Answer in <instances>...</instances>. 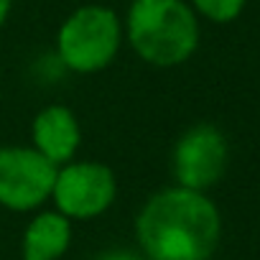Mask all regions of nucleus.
Instances as JSON below:
<instances>
[{
	"instance_id": "nucleus-1",
	"label": "nucleus",
	"mask_w": 260,
	"mask_h": 260,
	"mask_svg": "<svg viewBox=\"0 0 260 260\" xmlns=\"http://www.w3.org/2000/svg\"><path fill=\"white\" fill-rule=\"evenodd\" d=\"M222 217L204 191L166 186L136 217V240L146 260H209L219 245Z\"/></svg>"
},
{
	"instance_id": "nucleus-2",
	"label": "nucleus",
	"mask_w": 260,
	"mask_h": 260,
	"mask_svg": "<svg viewBox=\"0 0 260 260\" xmlns=\"http://www.w3.org/2000/svg\"><path fill=\"white\" fill-rule=\"evenodd\" d=\"M122 31L130 49L161 69L189 61L199 46V21L184 0H133Z\"/></svg>"
},
{
	"instance_id": "nucleus-3",
	"label": "nucleus",
	"mask_w": 260,
	"mask_h": 260,
	"mask_svg": "<svg viewBox=\"0 0 260 260\" xmlns=\"http://www.w3.org/2000/svg\"><path fill=\"white\" fill-rule=\"evenodd\" d=\"M125 31L120 16L100 3L72 11L56 34V56L74 74H94L107 69L122 46Z\"/></svg>"
},
{
	"instance_id": "nucleus-4",
	"label": "nucleus",
	"mask_w": 260,
	"mask_h": 260,
	"mask_svg": "<svg viewBox=\"0 0 260 260\" xmlns=\"http://www.w3.org/2000/svg\"><path fill=\"white\" fill-rule=\"evenodd\" d=\"M117 199V179L107 164L69 161L59 166L51 202L56 212L69 219H94L105 214Z\"/></svg>"
},
{
	"instance_id": "nucleus-5",
	"label": "nucleus",
	"mask_w": 260,
	"mask_h": 260,
	"mask_svg": "<svg viewBox=\"0 0 260 260\" xmlns=\"http://www.w3.org/2000/svg\"><path fill=\"white\" fill-rule=\"evenodd\" d=\"M59 166L44 158L34 146L0 148V207L11 212H34L51 199Z\"/></svg>"
},
{
	"instance_id": "nucleus-6",
	"label": "nucleus",
	"mask_w": 260,
	"mask_h": 260,
	"mask_svg": "<svg viewBox=\"0 0 260 260\" xmlns=\"http://www.w3.org/2000/svg\"><path fill=\"white\" fill-rule=\"evenodd\" d=\"M227 156L230 151L222 130L209 122H199L176 141L171 153V174L179 186L207 191L224 176Z\"/></svg>"
},
{
	"instance_id": "nucleus-7",
	"label": "nucleus",
	"mask_w": 260,
	"mask_h": 260,
	"mask_svg": "<svg viewBox=\"0 0 260 260\" xmlns=\"http://www.w3.org/2000/svg\"><path fill=\"white\" fill-rule=\"evenodd\" d=\"M31 146L54 166L74 161L82 146V127L67 105L44 107L31 122Z\"/></svg>"
},
{
	"instance_id": "nucleus-8",
	"label": "nucleus",
	"mask_w": 260,
	"mask_h": 260,
	"mask_svg": "<svg viewBox=\"0 0 260 260\" xmlns=\"http://www.w3.org/2000/svg\"><path fill=\"white\" fill-rule=\"evenodd\" d=\"M72 245V219L56 209L39 212L23 232V260H61Z\"/></svg>"
},
{
	"instance_id": "nucleus-9",
	"label": "nucleus",
	"mask_w": 260,
	"mask_h": 260,
	"mask_svg": "<svg viewBox=\"0 0 260 260\" xmlns=\"http://www.w3.org/2000/svg\"><path fill=\"white\" fill-rule=\"evenodd\" d=\"M191 8H194V13L204 16L207 21L230 23L242 13L245 0H191Z\"/></svg>"
},
{
	"instance_id": "nucleus-10",
	"label": "nucleus",
	"mask_w": 260,
	"mask_h": 260,
	"mask_svg": "<svg viewBox=\"0 0 260 260\" xmlns=\"http://www.w3.org/2000/svg\"><path fill=\"white\" fill-rule=\"evenodd\" d=\"M97 260H146V257L130 250H110V252H102Z\"/></svg>"
},
{
	"instance_id": "nucleus-11",
	"label": "nucleus",
	"mask_w": 260,
	"mask_h": 260,
	"mask_svg": "<svg viewBox=\"0 0 260 260\" xmlns=\"http://www.w3.org/2000/svg\"><path fill=\"white\" fill-rule=\"evenodd\" d=\"M11 11H13V0H0V28L6 26V21H8Z\"/></svg>"
}]
</instances>
